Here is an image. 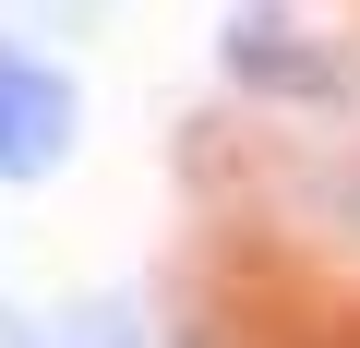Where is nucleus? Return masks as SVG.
<instances>
[{
	"mask_svg": "<svg viewBox=\"0 0 360 348\" xmlns=\"http://www.w3.org/2000/svg\"><path fill=\"white\" fill-rule=\"evenodd\" d=\"M72 72H49L37 49H0V181H49L72 156Z\"/></svg>",
	"mask_w": 360,
	"mask_h": 348,
	"instance_id": "obj_1",
	"label": "nucleus"
},
{
	"mask_svg": "<svg viewBox=\"0 0 360 348\" xmlns=\"http://www.w3.org/2000/svg\"><path fill=\"white\" fill-rule=\"evenodd\" d=\"M229 60H240V84H264V96H324V84H336L324 49H300V37L276 25V0H252V13L229 25Z\"/></svg>",
	"mask_w": 360,
	"mask_h": 348,
	"instance_id": "obj_2",
	"label": "nucleus"
},
{
	"mask_svg": "<svg viewBox=\"0 0 360 348\" xmlns=\"http://www.w3.org/2000/svg\"><path fill=\"white\" fill-rule=\"evenodd\" d=\"M13 348H132V312L120 300H72L60 324H25Z\"/></svg>",
	"mask_w": 360,
	"mask_h": 348,
	"instance_id": "obj_3",
	"label": "nucleus"
}]
</instances>
